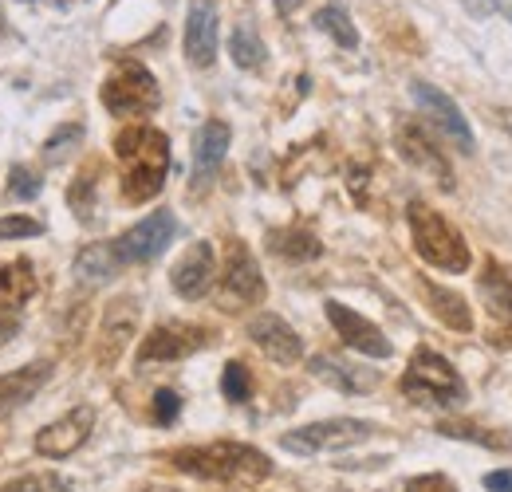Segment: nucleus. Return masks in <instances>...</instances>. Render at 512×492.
Instances as JSON below:
<instances>
[{"instance_id":"20","label":"nucleus","mask_w":512,"mask_h":492,"mask_svg":"<svg viewBox=\"0 0 512 492\" xmlns=\"http://www.w3.org/2000/svg\"><path fill=\"white\" fill-rule=\"evenodd\" d=\"M48 378H52V363H28L24 370L4 374V378H0V418L12 414L16 406L32 402V398L44 390Z\"/></svg>"},{"instance_id":"30","label":"nucleus","mask_w":512,"mask_h":492,"mask_svg":"<svg viewBox=\"0 0 512 492\" xmlns=\"http://www.w3.org/2000/svg\"><path fill=\"white\" fill-rule=\"evenodd\" d=\"M79 142H83V126H79V123L60 126V130H56V134L44 142V162H48V166L64 162L71 150H79Z\"/></svg>"},{"instance_id":"5","label":"nucleus","mask_w":512,"mask_h":492,"mask_svg":"<svg viewBox=\"0 0 512 492\" xmlns=\"http://www.w3.org/2000/svg\"><path fill=\"white\" fill-rule=\"evenodd\" d=\"M162 103L158 79L142 67V63L127 60L107 83H103V107L119 119H138V115H154Z\"/></svg>"},{"instance_id":"12","label":"nucleus","mask_w":512,"mask_h":492,"mask_svg":"<svg viewBox=\"0 0 512 492\" xmlns=\"http://www.w3.org/2000/svg\"><path fill=\"white\" fill-rule=\"evenodd\" d=\"M221 292L225 300L233 304H260L264 300V276H260V264L249 252V245L233 241L229 256H225V276H221Z\"/></svg>"},{"instance_id":"21","label":"nucleus","mask_w":512,"mask_h":492,"mask_svg":"<svg viewBox=\"0 0 512 492\" xmlns=\"http://www.w3.org/2000/svg\"><path fill=\"white\" fill-rule=\"evenodd\" d=\"M312 374L323 378V382H331V386L343 390V394H367V390L379 386V370L351 367V363H339V359H331V355H316V359H312Z\"/></svg>"},{"instance_id":"10","label":"nucleus","mask_w":512,"mask_h":492,"mask_svg":"<svg viewBox=\"0 0 512 492\" xmlns=\"http://www.w3.org/2000/svg\"><path fill=\"white\" fill-rule=\"evenodd\" d=\"M323 308H327L331 327L339 331V339H343L351 351L371 355V359H390V355H394L390 339H386V335L375 327V323H371V319H363L355 308H347V304H339V300H327Z\"/></svg>"},{"instance_id":"16","label":"nucleus","mask_w":512,"mask_h":492,"mask_svg":"<svg viewBox=\"0 0 512 492\" xmlns=\"http://www.w3.org/2000/svg\"><path fill=\"white\" fill-rule=\"evenodd\" d=\"M229 138H233V130L221 119H213V123L197 130V138H193V193H201L217 178V170L225 162V150H229Z\"/></svg>"},{"instance_id":"36","label":"nucleus","mask_w":512,"mask_h":492,"mask_svg":"<svg viewBox=\"0 0 512 492\" xmlns=\"http://www.w3.org/2000/svg\"><path fill=\"white\" fill-rule=\"evenodd\" d=\"M461 8H465L469 16H477V20H489V16L501 12V0H461Z\"/></svg>"},{"instance_id":"25","label":"nucleus","mask_w":512,"mask_h":492,"mask_svg":"<svg viewBox=\"0 0 512 492\" xmlns=\"http://www.w3.org/2000/svg\"><path fill=\"white\" fill-rule=\"evenodd\" d=\"M229 56L241 71H260L264 60H268V48L256 32V24H237L233 36H229Z\"/></svg>"},{"instance_id":"9","label":"nucleus","mask_w":512,"mask_h":492,"mask_svg":"<svg viewBox=\"0 0 512 492\" xmlns=\"http://www.w3.org/2000/svg\"><path fill=\"white\" fill-rule=\"evenodd\" d=\"M209 343V331L197 323H158L142 347H138V363H178L193 351H201Z\"/></svg>"},{"instance_id":"4","label":"nucleus","mask_w":512,"mask_h":492,"mask_svg":"<svg viewBox=\"0 0 512 492\" xmlns=\"http://www.w3.org/2000/svg\"><path fill=\"white\" fill-rule=\"evenodd\" d=\"M402 394L418 406H457V402H465L469 390L449 359H442L430 347H418L406 374H402Z\"/></svg>"},{"instance_id":"29","label":"nucleus","mask_w":512,"mask_h":492,"mask_svg":"<svg viewBox=\"0 0 512 492\" xmlns=\"http://www.w3.org/2000/svg\"><path fill=\"white\" fill-rule=\"evenodd\" d=\"M221 394L229 402H249L253 398V374H249L245 363H225V370H221Z\"/></svg>"},{"instance_id":"19","label":"nucleus","mask_w":512,"mask_h":492,"mask_svg":"<svg viewBox=\"0 0 512 492\" xmlns=\"http://www.w3.org/2000/svg\"><path fill=\"white\" fill-rule=\"evenodd\" d=\"M134 327H138V308H134V300L123 296V300H115L111 308H107V319H103V343H99V363H115L119 355H123V347H127V339H134Z\"/></svg>"},{"instance_id":"13","label":"nucleus","mask_w":512,"mask_h":492,"mask_svg":"<svg viewBox=\"0 0 512 492\" xmlns=\"http://www.w3.org/2000/svg\"><path fill=\"white\" fill-rule=\"evenodd\" d=\"M249 339H253L272 363H280V367H292V363H300V355H304L300 335H296L280 315H272V311H260L256 319H249Z\"/></svg>"},{"instance_id":"28","label":"nucleus","mask_w":512,"mask_h":492,"mask_svg":"<svg viewBox=\"0 0 512 492\" xmlns=\"http://www.w3.org/2000/svg\"><path fill=\"white\" fill-rule=\"evenodd\" d=\"M438 433L457 437V441H477L485 449H512V437L505 430H485V426H473V422H438Z\"/></svg>"},{"instance_id":"35","label":"nucleus","mask_w":512,"mask_h":492,"mask_svg":"<svg viewBox=\"0 0 512 492\" xmlns=\"http://www.w3.org/2000/svg\"><path fill=\"white\" fill-rule=\"evenodd\" d=\"M406 492H457V485L449 481L446 473H426V477H410Z\"/></svg>"},{"instance_id":"23","label":"nucleus","mask_w":512,"mask_h":492,"mask_svg":"<svg viewBox=\"0 0 512 492\" xmlns=\"http://www.w3.org/2000/svg\"><path fill=\"white\" fill-rule=\"evenodd\" d=\"M477 292H481V304L489 308L493 319H512V276L497 260L485 264V272L477 280Z\"/></svg>"},{"instance_id":"14","label":"nucleus","mask_w":512,"mask_h":492,"mask_svg":"<svg viewBox=\"0 0 512 492\" xmlns=\"http://www.w3.org/2000/svg\"><path fill=\"white\" fill-rule=\"evenodd\" d=\"M394 142H398V154H402V162H410V166H418V170H426L430 178H438L442 189H453V170H449L446 154L426 138V130L418 123H402L394 130Z\"/></svg>"},{"instance_id":"31","label":"nucleus","mask_w":512,"mask_h":492,"mask_svg":"<svg viewBox=\"0 0 512 492\" xmlns=\"http://www.w3.org/2000/svg\"><path fill=\"white\" fill-rule=\"evenodd\" d=\"M40 174L32 170V166H12V174H8V197L12 201H32V197H40Z\"/></svg>"},{"instance_id":"37","label":"nucleus","mask_w":512,"mask_h":492,"mask_svg":"<svg viewBox=\"0 0 512 492\" xmlns=\"http://www.w3.org/2000/svg\"><path fill=\"white\" fill-rule=\"evenodd\" d=\"M485 489L489 492H512V473H489V477H485Z\"/></svg>"},{"instance_id":"1","label":"nucleus","mask_w":512,"mask_h":492,"mask_svg":"<svg viewBox=\"0 0 512 492\" xmlns=\"http://www.w3.org/2000/svg\"><path fill=\"white\" fill-rule=\"evenodd\" d=\"M115 154L123 162V197L130 205L154 201L170 174V138L154 126H127L115 138Z\"/></svg>"},{"instance_id":"2","label":"nucleus","mask_w":512,"mask_h":492,"mask_svg":"<svg viewBox=\"0 0 512 492\" xmlns=\"http://www.w3.org/2000/svg\"><path fill=\"white\" fill-rule=\"evenodd\" d=\"M170 465L201 477V481H225V485H260L264 477H272V461L241 441H213V445H190V449H174Z\"/></svg>"},{"instance_id":"33","label":"nucleus","mask_w":512,"mask_h":492,"mask_svg":"<svg viewBox=\"0 0 512 492\" xmlns=\"http://www.w3.org/2000/svg\"><path fill=\"white\" fill-rule=\"evenodd\" d=\"M178 414H182L178 390H158V394H154V422H158V426H174Z\"/></svg>"},{"instance_id":"11","label":"nucleus","mask_w":512,"mask_h":492,"mask_svg":"<svg viewBox=\"0 0 512 492\" xmlns=\"http://www.w3.org/2000/svg\"><path fill=\"white\" fill-rule=\"evenodd\" d=\"M91 430H95V410L91 406H75V410H67L64 418H56L52 426H44L36 433V453L52 457V461H64L91 437Z\"/></svg>"},{"instance_id":"3","label":"nucleus","mask_w":512,"mask_h":492,"mask_svg":"<svg viewBox=\"0 0 512 492\" xmlns=\"http://www.w3.org/2000/svg\"><path fill=\"white\" fill-rule=\"evenodd\" d=\"M406 221H410V241H414V252L442 268V272H469L473 264V252H469V241L461 237V229L446 221L438 209L422 205V201H410L406 209Z\"/></svg>"},{"instance_id":"18","label":"nucleus","mask_w":512,"mask_h":492,"mask_svg":"<svg viewBox=\"0 0 512 492\" xmlns=\"http://www.w3.org/2000/svg\"><path fill=\"white\" fill-rule=\"evenodd\" d=\"M32 292H36V276L28 260L0 264V331L12 327V315L32 300Z\"/></svg>"},{"instance_id":"24","label":"nucleus","mask_w":512,"mask_h":492,"mask_svg":"<svg viewBox=\"0 0 512 492\" xmlns=\"http://www.w3.org/2000/svg\"><path fill=\"white\" fill-rule=\"evenodd\" d=\"M119 272V260H115V248L111 245H87L79 256H75V276L83 284H107L111 276Z\"/></svg>"},{"instance_id":"34","label":"nucleus","mask_w":512,"mask_h":492,"mask_svg":"<svg viewBox=\"0 0 512 492\" xmlns=\"http://www.w3.org/2000/svg\"><path fill=\"white\" fill-rule=\"evenodd\" d=\"M44 225L32 221V217H4L0 221V241H12V237H40Z\"/></svg>"},{"instance_id":"32","label":"nucleus","mask_w":512,"mask_h":492,"mask_svg":"<svg viewBox=\"0 0 512 492\" xmlns=\"http://www.w3.org/2000/svg\"><path fill=\"white\" fill-rule=\"evenodd\" d=\"M0 492H71V489H67L56 473H36V477H20V481L0 485Z\"/></svg>"},{"instance_id":"22","label":"nucleus","mask_w":512,"mask_h":492,"mask_svg":"<svg viewBox=\"0 0 512 492\" xmlns=\"http://www.w3.org/2000/svg\"><path fill=\"white\" fill-rule=\"evenodd\" d=\"M422 288V296H426V304H430V311L446 323L449 331H473V311H469V304H465V296H457L453 288H442V284H434V280H422L418 284Z\"/></svg>"},{"instance_id":"6","label":"nucleus","mask_w":512,"mask_h":492,"mask_svg":"<svg viewBox=\"0 0 512 492\" xmlns=\"http://www.w3.org/2000/svg\"><path fill=\"white\" fill-rule=\"evenodd\" d=\"M371 433H375L371 422H359V418H327V422H312V426L288 430L280 437V445H284L288 453L312 457V453H339V449H351V445L367 441Z\"/></svg>"},{"instance_id":"8","label":"nucleus","mask_w":512,"mask_h":492,"mask_svg":"<svg viewBox=\"0 0 512 492\" xmlns=\"http://www.w3.org/2000/svg\"><path fill=\"white\" fill-rule=\"evenodd\" d=\"M410 95H414L418 111L426 115V123L438 126L461 154H473V150H477V138H473V130H469V119L461 115V107L449 99L446 91H438L434 83H422V79H418V83H410Z\"/></svg>"},{"instance_id":"27","label":"nucleus","mask_w":512,"mask_h":492,"mask_svg":"<svg viewBox=\"0 0 512 492\" xmlns=\"http://www.w3.org/2000/svg\"><path fill=\"white\" fill-rule=\"evenodd\" d=\"M316 28L327 32L339 48H359V32H355V24H351V16L339 8V4H323L320 12H316Z\"/></svg>"},{"instance_id":"26","label":"nucleus","mask_w":512,"mask_h":492,"mask_svg":"<svg viewBox=\"0 0 512 492\" xmlns=\"http://www.w3.org/2000/svg\"><path fill=\"white\" fill-rule=\"evenodd\" d=\"M268 248L284 260H316L323 252L320 237L308 233V229H280V233H268Z\"/></svg>"},{"instance_id":"17","label":"nucleus","mask_w":512,"mask_h":492,"mask_svg":"<svg viewBox=\"0 0 512 492\" xmlns=\"http://www.w3.org/2000/svg\"><path fill=\"white\" fill-rule=\"evenodd\" d=\"M186 60L193 67H209L217 60V4L193 0L186 16Z\"/></svg>"},{"instance_id":"15","label":"nucleus","mask_w":512,"mask_h":492,"mask_svg":"<svg viewBox=\"0 0 512 492\" xmlns=\"http://www.w3.org/2000/svg\"><path fill=\"white\" fill-rule=\"evenodd\" d=\"M213 276H217V256H213V245L209 241H197L182 252V260L174 264L170 272V284L182 300H201L209 288H213Z\"/></svg>"},{"instance_id":"7","label":"nucleus","mask_w":512,"mask_h":492,"mask_svg":"<svg viewBox=\"0 0 512 492\" xmlns=\"http://www.w3.org/2000/svg\"><path fill=\"white\" fill-rule=\"evenodd\" d=\"M174 233H178L174 213L170 209H158V213L142 217L138 225H130L127 233L111 245L115 248V260L119 264H146V260H154V256L166 252V245L174 241Z\"/></svg>"}]
</instances>
